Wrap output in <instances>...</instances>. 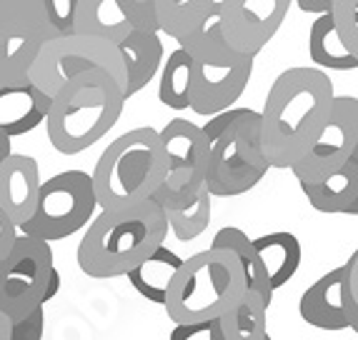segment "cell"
Segmentation results:
<instances>
[{"label":"cell","mask_w":358,"mask_h":340,"mask_svg":"<svg viewBox=\"0 0 358 340\" xmlns=\"http://www.w3.org/2000/svg\"><path fill=\"white\" fill-rule=\"evenodd\" d=\"M253 248L258 253L268 286L273 290L283 288L293 275L299 273L301 260H303V251H301L299 238L288 230H275L268 235H258L253 238Z\"/></svg>","instance_id":"44dd1931"},{"label":"cell","mask_w":358,"mask_h":340,"mask_svg":"<svg viewBox=\"0 0 358 340\" xmlns=\"http://www.w3.org/2000/svg\"><path fill=\"white\" fill-rule=\"evenodd\" d=\"M53 265L50 243L18 233L8 253L0 256V313L10 320H20L43 305Z\"/></svg>","instance_id":"30bf717a"},{"label":"cell","mask_w":358,"mask_h":340,"mask_svg":"<svg viewBox=\"0 0 358 340\" xmlns=\"http://www.w3.org/2000/svg\"><path fill=\"white\" fill-rule=\"evenodd\" d=\"M58 290H60V273L53 265V270H50V275H48V283H45V293H43V305L50 303V300L58 295Z\"/></svg>","instance_id":"8d00e7d4"},{"label":"cell","mask_w":358,"mask_h":340,"mask_svg":"<svg viewBox=\"0 0 358 340\" xmlns=\"http://www.w3.org/2000/svg\"><path fill=\"white\" fill-rule=\"evenodd\" d=\"M166 178V156L158 131L133 128L108 145L90 180L101 210L131 208L153 198Z\"/></svg>","instance_id":"277c9868"},{"label":"cell","mask_w":358,"mask_h":340,"mask_svg":"<svg viewBox=\"0 0 358 340\" xmlns=\"http://www.w3.org/2000/svg\"><path fill=\"white\" fill-rule=\"evenodd\" d=\"M334 83L318 68H288L271 85L261 115V148L271 168L288 170L306 153L334 103Z\"/></svg>","instance_id":"6da1fadb"},{"label":"cell","mask_w":358,"mask_h":340,"mask_svg":"<svg viewBox=\"0 0 358 340\" xmlns=\"http://www.w3.org/2000/svg\"><path fill=\"white\" fill-rule=\"evenodd\" d=\"M126 73V101L145 88L155 78V73L163 63V40L158 30L131 28L123 40L115 43Z\"/></svg>","instance_id":"2e32d148"},{"label":"cell","mask_w":358,"mask_h":340,"mask_svg":"<svg viewBox=\"0 0 358 340\" xmlns=\"http://www.w3.org/2000/svg\"><path fill=\"white\" fill-rule=\"evenodd\" d=\"M13 153V148H10V138H6V135H0V163L6 161L8 156Z\"/></svg>","instance_id":"f35d334b"},{"label":"cell","mask_w":358,"mask_h":340,"mask_svg":"<svg viewBox=\"0 0 358 340\" xmlns=\"http://www.w3.org/2000/svg\"><path fill=\"white\" fill-rule=\"evenodd\" d=\"M313 210L326 215H356L358 213V153L348 158L338 170L313 183H301Z\"/></svg>","instance_id":"d6986e66"},{"label":"cell","mask_w":358,"mask_h":340,"mask_svg":"<svg viewBox=\"0 0 358 340\" xmlns=\"http://www.w3.org/2000/svg\"><path fill=\"white\" fill-rule=\"evenodd\" d=\"M188 93H191V55L178 45L163 66L158 101L171 110H188V103H191Z\"/></svg>","instance_id":"83f0119b"},{"label":"cell","mask_w":358,"mask_h":340,"mask_svg":"<svg viewBox=\"0 0 358 340\" xmlns=\"http://www.w3.org/2000/svg\"><path fill=\"white\" fill-rule=\"evenodd\" d=\"M183 258L178 253H173L166 243L158 245L150 256H145L143 260L138 263L136 268H131L126 273V278L131 281L133 290L141 295V298L150 300L155 305H163L166 300V290L173 281L176 270L180 268Z\"/></svg>","instance_id":"7402d4cb"},{"label":"cell","mask_w":358,"mask_h":340,"mask_svg":"<svg viewBox=\"0 0 358 340\" xmlns=\"http://www.w3.org/2000/svg\"><path fill=\"white\" fill-rule=\"evenodd\" d=\"M41 170L38 161L20 153H10L0 163V208L15 226L28 221L38 203Z\"/></svg>","instance_id":"9a60e30c"},{"label":"cell","mask_w":358,"mask_h":340,"mask_svg":"<svg viewBox=\"0 0 358 340\" xmlns=\"http://www.w3.org/2000/svg\"><path fill=\"white\" fill-rule=\"evenodd\" d=\"M50 96L30 80L0 88V135L18 138L43 126L48 115Z\"/></svg>","instance_id":"ac0fdd59"},{"label":"cell","mask_w":358,"mask_h":340,"mask_svg":"<svg viewBox=\"0 0 358 340\" xmlns=\"http://www.w3.org/2000/svg\"><path fill=\"white\" fill-rule=\"evenodd\" d=\"M341 295H343V308H346L348 330H358V253H351L348 263H343Z\"/></svg>","instance_id":"f546056e"},{"label":"cell","mask_w":358,"mask_h":340,"mask_svg":"<svg viewBox=\"0 0 358 340\" xmlns=\"http://www.w3.org/2000/svg\"><path fill=\"white\" fill-rule=\"evenodd\" d=\"M96 210L98 203L90 173L63 170L41 183L36 210L23 226H18V233L45 243L66 240L78 230H83Z\"/></svg>","instance_id":"ba28073f"},{"label":"cell","mask_w":358,"mask_h":340,"mask_svg":"<svg viewBox=\"0 0 358 340\" xmlns=\"http://www.w3.org/2000/svg\"><path fill=\"white\" fill-rule=\"evenodd\" d=\"M85 71L108 73L126 88V73H123L118 48L101 38L78 36V33L50 38L38 53L28 73V80L38 85L45 96H53L66 80Z\"/></svg>","instance_id":"9c48e42d"},{"label":"cell","mask_w":358,"mask_h":340,"mask_svg":"<svg viewBox=\"0 0 358 340\" xmlns=\"http://www.w3.org/2000/svg\"><path fill=\"white\" fill-rule=\"evenodd\" d=\"M41 3L50 28L55 30V36H71L78 0H41Z\"/></svg>","instance_id":"4dcf8cb0"},{"label":"cell","mask_w":358,"mask_h":340,"mask_svg":"<svg viewBox=\"0 0 358 340\" xmlns=\"http://www.w3.org/2000/svg\"><path fill=\"white\" fill-rule=\"evenodd\" d=\"M168 238V223L153 198L120 210H101L90 218L78 243V268L88 278H120Z\"/></svg>","instance_id":"7a4b0ae2"},{"label":"cell","mask_w":358,"mask_h":340,"mask_svg":"<svg viewBox=\"0 0 358 340\" xmlns=\"http://www.w3.org/2000/svg\"><path fill=\"white\" fill-rule=\"evenodd\" d=\"M271 165L261 148V115L245 108L208 148L203 185L213 198H233L253 191Z\"/></svg>","instance_id":"52a82bcc"},{"label":"cell","mask_w":358,"mask_h":340,"mask_svg":"<svg viewBox=\"0 0 358 340\" xmlns=\"http://www.w3.org/2000/svg\"><path fill=\"white\" fill-rule=\"evenodd\" d=\"M268 308L256 290L245 288L238 303L215 318L223 340H263L268 335Z\"/></svg>","instance_id":"603a6c76"},{"label":"cell","mask_w":358,"mask_h":340,"mask_svg":"<svg viewBox=\"0 0 358 340\" xmlns=\"http://www.w3.org/2000/svg\"><path fill=\"white\" fill-rule=\"evenodd\" d=\"M168 340H213V320L201 323H173Z\"/></svg>","instance_id":"836d02e7"},{"label":"cell","mask_w":358,"mask_h":340,"mask_svg":"<svg viewBox=\"0 0 358 340\" xmlns=\"http://www.w3.org/2000/svg\"><path fill=\"white\" fill-rule=\"evenodd\" d=\"M296 6L310 15H321V13H329L331 0H296Z\"/></svg>","instance_id":"d590c367"},{"label":"cell","mask_w":358,"mask_h":340,"mask_svg":"<svg viewBox=\"0 0 358 340\" xmlns=\"http://www.w3.org/2000/svg\"><path fill=\"white\" fill-rule=\"evenodd\" d=\"M8 338H10V318L0 313V340H8Z\"/></svg>","instance_id":"74e56055"},{"label":"cell","mask_w":358,"mask_h":340,"mask_svg":"<svg viewBox=\"0 0 358 340\" xmlns=\"http://www.w3.org/2000/svg\"><path fill=\"white\" fill-rule=\"evenodd\" d=\"M153 200L161 205L168 230L180 243L196 240L210 226V210H213L210 208V200H213V195L208 193L206 185H201L193 193H171L166 188H158L153 193Z\"/></svg>","instance_id":"e0dca14e"},{"label":"cell","mask_w":358,"mask_h":340,"mask_svg":"<svg viewBox=\"0 0 358 340\" xmlns=\"http://www.w3.org/2000/svg\"><path fill=\"white\" fill-rule=\"evenodd\" d=\"M123 85L103 71H85L73 75L50 96L45 115L48 140L63 156H78L96 145L123 115Z\"/></svg>","instance_id":"3957f363"},{"label":"cell","mask_w":358,"mask_h":340,"mask_svg":"<svg viewBox=\"0 0 358 340\" xmlns=\"http://www.w3.org/2000/svg\"><path fill=\"white\" fill-rule=\"evenodd\" d=\"M210 248H223V251H231L233 256L238 258L241 270H243V281L245 288H251L261 295L266 303H273V288L268 286V278H266V270H263L261 260H258V253L253 248V238L241 230L236 226H226L215 233Z\"/></svg>","instance_id":"484cf974"},{"label":"cell","mask_w":358,"mask_h":340,"mask_svg":"<svg viewBox=\"0 0 358 340\" xmlns=\"http://www.w3.org/2000/svg\"><path fill=\"white\" fill-rule=\"evenodd\" d=\"M120 13L126 15L131 28L158 30V15H155V0H115Z\"/></svg>","instance_id":"1f68e13d"},{"label":"cell","mask_w":358,"mask_h":340,"mask_svg":"<svg viewBox=\"0 0 358 340\" xmlns=\"http://www.w3.org/2000/svg\"><path fill=\"white\" fill-rule=\"evenodd\" d=\"M329 15L343 45L351 53H358V0H331Z\"/></svg>","instance_id":"f1b7e54d"},{"label":"cell","mask_w":358,"mask_h":340,"mask_svg":"<svg viewBox=\"0 0 358 340\" xmlns=\"http://www.w3.org/2000/svg\"><path fill=\"white\" fill-rule=\"evenodd\" d=\"M131 23L120 13L115 0H78L73 33L88 38H101L108 43H118L128 36Z\"/></svg>","instance_id":"cb8c5ba5"},{"label":"cell","mask_w":358,"mask_h":340,"mask_svg":"<svg viewBox=\"0 0 358 340\" xmlns=\"http://www.w3.org/2000/svg\"><path fill=\"white\" fill-rule=\"evenodd\" d=\"M358 153V101L353 96H336L329 118L316 140L288 170L299 183H313L338 170L351 156Z\"/></svg>","instance_id":"7c38bea8"},{"label":"cell","mask_w":358,"mask_h":340,"mask_svg":"<svg viewBox=\"0 0 358 340\" xmlns=\"http://www.w3.org/2000/svg\"><path fill=\"white\" fill-rule=\"evenodd\" d=\"M55 38L41 0H0V88L28 80L45 43Z\"/></svg>","instance_id":"8fae6325"},{"label":"cell","mask_w":358,"mask_h":340,"mask_svg":"<svg viewBox=\"0 0 358 340\" xmlns=\"http://www.w3.org/2000/svg\"><path fill=\"white\" fill-rule=\"evenodd\" d=\"M293 0H218V25L228 45L258 55L286 20Z\"/></svg>","instance_id":"4fadbf2b"},{"label":"cell","mask_w":358,"mask_h":340,"mask_svg":"<svg viewBox=\"0 0 358 340\" xmlns=\"http://www.w3.org/2000/svg\"><path fill=\"white\" fill-rule=\"evenodd\" d=\"M166 156V178L163 185L171 193H193L203 185L208 148L201 126L185 118L168 120L166 128L158 131Z\"/></svg>","instance_id":"5bb4252c"},{"label":"cell","mask_w":358,"mask_h":340,"mask_svg":"<svg viewBox=\"0 0 358 340\" xmlns=\"http://www.w3.org/2000/svg\"><path fill=\"white\" fill-rule=\"evenodd\" d=\"M308 55L318 68H326V71H356L358 68V53H351L343 45L329 13H321L310 23Z\"/></svg>","instance_id":"d4e9b609"},{"label":"cell","mask_w":358,"mask_h":340,"mask_svg":"<svg viewBox=\"0 0 358 340\" xmlns=\"http://www.w3.org/2000/svg\"><path fill=\"white\" fill-rule=\"evenodd\" d=\"M191 55V108L196 115L221 113L245 93L256 55L231 48L218 25V6L191 36L178 43Z\"/></svg>","instance_id":"5b68a950"},{"label":"cell","mask_w":358,"mask_h":340,"mask_svg":"<svg viewBox=\"0 0 358 340\" xmlns=\"http://www.w3.org/2000/svg\"><path fill=\"white\" fill-rule=\"evenodd\" d=\"M15 238H18V226L8 218L6 210L0 208V256L8 253V248L15 243Z\"/></svg>","instance_id":"e575fe53"},{"label":"cell","mask_w":358,"mask_h":340,"mask_svg":"<svg viewBox=\"0 0 358 340\" xmlns=\"http://www.w3.org/2000/svg\"><path fill=\"white\" fill-rule=\"evenodd\" d=\"M218 0H155L158 33L183 40L215 10Z\"/></svg>","instance_id":"4316f807"},{"label":"cell","mask_w":358,"mask_h":340,"mask_svg":"<svg viewBox=\"0 0 358 340\" xmlns=\"http://www.w3.org/2000/svg\"><path fill=\"white\" fill-rule=\"evenodd\" d=\"M45 330V305H38L20 320H10V338L8 340H43Z\"/></svg>","instance_id":"d6a6232c"},{"label":"cell","mask_w":358,"mask_h":340,"mask_svg":"<svg viewBox=\"0 0 358 340\" xmlns=\"http://www.w3.org/2000/svg\"><path fill=\"white\" fill-rule=\"evenodd\" d=\"M341 281H343V265L329 270L308 290H303L299 300V313L308 325L318 330H348Z\"/></svg>","instance_id":"ffe728a7"},{"label":"cell","mask_w":358,"mask_h":340,"mask_svg":"<svg viewBox=\"0 0 358 340\" xmlns=\"http://www.w3.org/2000/svg\"><path fill=\"white\" fill-rule=\"evenodd\" d=\"M213 340H223L221 330H218V320H213ZM263 340H273V338H271V335H266Z\"/></svg>","instance_id":"ab89813d"},{"label":"cell","mask_w":358,"mask_h":340,"mask_svg":"<svg viewBox=\"0 0 358 340\" xmlns=\"http://www.w3.org/2000/svg\"><path fill=\"white\" fill-rule=\"evenodd\" d=\"M245 290L238 258L223 248H208L180 263L166 290L168 318L173 323H201L221 318Z\"/></svg>","instance_id":"8992f818"}]
</instances>
